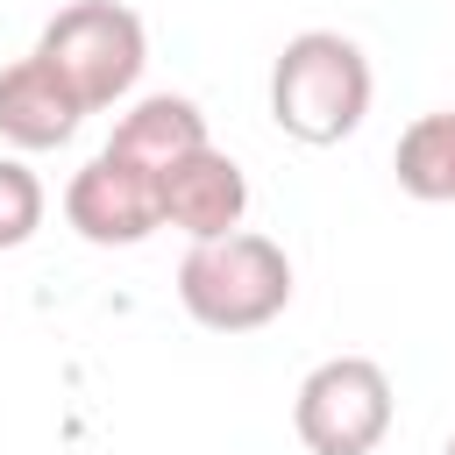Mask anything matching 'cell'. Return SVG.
Instances as JSON below:
<instances>
[{"label": "cell", "mask_w": 455, "mask_h": 455, "mask_svg": "<svg viewBox=\"0 0 455 455\" xmlns=\"http://www.w3.org/2000/svg\"><path fill=\"white\" fill-rule=\"evenodd\" d=\"M370 100H377L370 57L341 28H299L270 64V121L306 149L348 142L363 128Z\"/></svg>", "instance_id": "6da1fadb"}, {"label": "cell", "mask_w": 455, "mask_h": 455, "mask_svg": "<svg viewBox=\"0 0 455 455\" xmlns=\"http://www.w3.org/2000/svg\"><path fill=\"white\" fill-rule=\"evenodd\" d=\"M178 306L213 334H256L291 306V256L256 228L192 242L178 263Z\"/></svg>", "instance_id": "7a4b0ae2"}, {"label": "cell", "mask_w": 455, "mask_h": 455, "mask_svg": "<svg viewBox=\"0 0 455 455\" xmlns=\"http://www.w3.org/2000/svg\"><path fill=\"white\" fill-rule=\"evenodd\" d=\"M36 57H43V64L85 100V114H92V107H114V100L135 92V78H142V64H149V28H142V14L121 7V0H71V7H57V14L43 21Z\"/></svg>", "instance_id": "3957f363"}, {"label": "cell", "mask_w": 455, "mask_h": 455, "mask_svg": "<svg viewBox=\"0 0 455 455\" xmlns=\"http://www.w3.org/2000/svg\"><path fill=\"white\" fill-rule=\"evenodd\" d=\"M291 427L313 455H370L391 434V377L370 355H327L291 398Z\"/></svg>", "instance_id": "277c9868"}, {"label": "cell", "mask_w": 455, "mask_h": 455, "mask_svg": "<svg viewBox=\"0 0 455 455\" xmlns=\"http://www.w3.org/2000/svg\"><path fill=\"white\" fill-rule=\"evenodd\" d=\"M64 220L92 242V249H135L164 228V185L156 171L100 149L71 185H64Z\"/></svg>", "instance_id": "5b68a950"}, {"label": "cell", "mask_w": 455, "mask_h": 455, "mask_svg": "<svg viewBox=\"0 0 455 455\" xmlns=\"http://www.w3.org/2000/svg\"><path fill=\"white\" fill-rule=\"evenodd\" d=\"M164 228H178V235H192V242H220V235H235L242 228V213H249V178H242V164L228 156V149H192V156H178L164 178Z\"/></svg>", "instance_id": "8992f818"}, {"label": "cell", "mask_w": 455, "mask_h": 455, "mask_svg": "<svg viewBox=\"0 0 455 455\" xmlns=\"http://www.w3.org/2000/svg\"><path fill=\"white\" fill-rule=\"evenodd\" d=\"M78 121H85V100H78L36 50L0 71V135H7L14 149H57V142L78 135Z\"/></svg>", "instance_id": "52a82bcc"}, {"label": "cell", "mask_w": 455, "mask_h": 455, "mask_svg": "<svg viewBox=\"0 0 455 455\" xmlns=\"http://www.w3.org/2000/svg\"><path fill=\"white\" fill-rule=\"evenodd\" d=\"M213 135H206V114L185 100V92H149V100H135L121 121H114V156H128V164H142V171H171L178 156H192V149H206Z\"/></svg>", "instance_id": "ba28073f"}, {"label": "cell", "mask_w": 455, "mask_h": 455, "mask_svg": "<svg viewBox=\"0 0 455 455\" xmlns=\"http://www.w3.org/2000/svg\"><path fill=\"white\" fill-rule=\"evenodd\" d=\"M391 171L412 199H434V206H455V114H419L398 149H391Z\"/></svg>", "instance_id": "9c48e42d"}, {"label": "cell", "mask_w": 455, "mask_h": 455, "mask_svg": "<svg viewBox=\"0 0 455 455\" xmlns=\"http://www.w3.org/2000/svg\"><path fill=\"white\" fill-rule=\"evenodd\" d=\"M43 228V178L21 156H0V249H21Z\"/></svg>", "instance_id": "30bf717a"}, {"label": "cell", "mask_w": 455, "mask_h": 455, "mask_svg": "<svg viewBox=\"0 0 455 455\" xmlns=\"http://www.w3.org/2000/svg\"><path fill=\"white\" fill-rule=\"evenodd\" d=\"M441 455H455V434H448V448H441Z\"/></svg>", "instance_id": "8fae6325"}]
</instances>
